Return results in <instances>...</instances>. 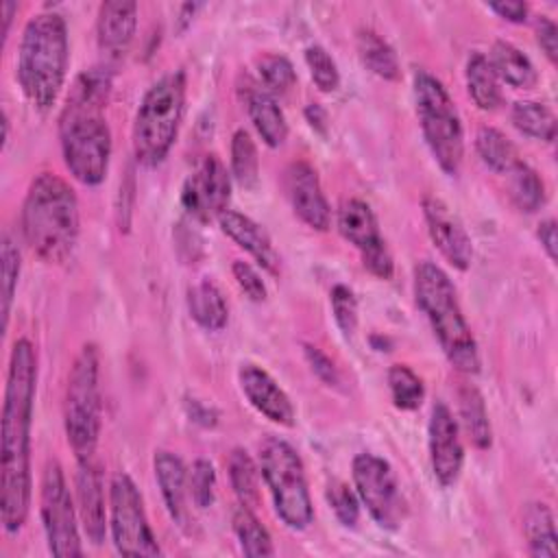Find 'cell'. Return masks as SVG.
Segmentation results:
<instances>
[{"mask_svg":"<svg viewBox=\"0 0 558 558\" xmlns=\"http://www.w3.org/2000/svg\"><path fill=\"white\" fill-rule=\"evenodd\" d=\"M76 510L83 523V532L87 541L100 545L107 532V510H105V490L102 477L94 460L78 462L76 469Z\"/></svg>","mask_w":558,"mask_h":558,"instance_id":"20","label":"cell"},{"mask_svg":"<svg viewBox=\"0 0 558 558\" xmlns=\"http://www.w3.org/2000/svg\"><path fill=\"white\" fill-rule=\"evenodd\" d=\"M355 46H357V54H360L362 63L373 74H377L384 81H399V76H401L399 59L386 39H381L375 31L362 28L355 37Z\"/></svg>","mask_w":558,"mask_h":558,"instance_id":"29","label":"cell"},{"mask_svg":"<svg viewBox=\"0 0 558 558\" xmlns=\"http://www.w3.org/2000/svg\"><path fill=\"white\" fill-rule=\"evenodd\" d=\"M283 190L292 205V211L299 216L301 222L316 231L329 229V203L323 194L318 174L312 163L303 159L292 161L283 172Z\"/></svg>","mask_w":558,"mask_h":558,"instance_id":"17","label":"cell"},{"mask_svg":"<svg viewBox=\"0 0 558 558\" xmlns=\"http://www.w3.org/2000/svg\"><path fill=\"white\" fill-rule=\"evenodd\" d=\"M37 384V355L26 338L13 342L2 403V497L0 519L17 534L31 506V421Z\"/></svg>","mask_w":558,"mask_h":558,"instance_id":"1","label":"cell"},{"mask_svg":"<svg viewBox=\"0 0 558 558\" xmlns=\"http://www.w3.org/2000/svg\"><path fill=\"white\" fill-rule=\"evenodd\" d=\"M510 120L517 126V131L532 140L554 142L556 137V116L543 102L517 100L510 109Z\"/></svg>","mask_w":558,"mask_h":558,"instance_id":"31","label":"cell"},{"mask_svg":"<svg viewBox=\"0 0 558 558\" xmlns=\"http://www.w3.org/2000/svg\"><path fill=\"white\" fill-rule=\"evenodd\" d=\"M475 150L480 159L495 172H510L517 163V148L514 144L495 126H482L475 135Z\"/></svg>","mask_w":558,"mask_h":558,"instance_id":"32","label":"cell"},{"mask_svg":"<svg viewBox=\"0 0 558 558\" xmlns=\"http://www.w3.org/2000/svg\"><path fill=\"white\" fill-rule=\"evenodd\" d=\"M153 469H155V480L159 484L163 504L168 508L170 519L181 527H190V508H187V497H190V486H187V471L183 460L172 453V451H157L153 458Z\"/></svg>","mask_w":558,"mask_h":558,"instance_id":"21","label":"cell"},{"mask_svg":"<svg viewBox=\"0 0 558 558\" xmlns=\"http://www.w3.org/2000/svg\"><path fill=\"white\" fill-rule=\"evenodd\" d=\"M218 225L222 233L231 238L240 248H244L266 272H279V253L275 251L272 240L262 225L233 209L222 211L218 216Z\"/></svg>","mask_w":558,"mask_h":558,"instance_id":"22","label":"cell"},{"mask_svg":"<svg viewBox=\"0 0 558 558\" xmlns=\"http://www.w3.org/2000/svg\"><path fill=\"white\" fill-rule=\"evenodd\" d=\"M98 349L85 344L68 375L63 423L68 442L76 456V462L94 460V451L100 436V384H98Z\"/></svg>","mask_w":558,"mask_h":558,"instance_id":"9","label":"cell"},{"mask_svg":"<svg viewBox=\"0 0 558 558\" xmlns=\"http://www.w3.org/2000/svg\"><path fill=\"white\" fill-rule=\"evenodd\" d=\"M259 68V78L266 85V89L275 94H286L294 87L296 83V72L292 63L283 54H264L257 61Z\"/></svg>","mask_w":558,"mask_h":558,"instance_id":"38","label":"cell"},{"mask_svg":"<svg viewBox=\"0 0 558 558\" xmlns=\"http://www.w3.org/2000/svg\"><path fill=\"white\" fill-rule=\"evenodd\" d=\"M190 416H192L194 421H201L203 425H214V423H216V414H214L209 408L201 405L198 401H192V410H190Z\"/></svg>","mask_w":558,"mask_h":558,"instance_id":"49","label":"cell"},{"mask_svg":"<svg viewBox=\"0 0 558 558\" xmlns=\"http://www.w3.org/2000/svg\"><path fill=\"white\" fill-rule=\"evenodd\" d=\"M412 92L416 118L429 153L445 174H458L464 155V131L449 92L425 70L414 72Z\"/></svg>","mask_w":558,"mask_h":558,"instance_id":"7","label":"cell"},{"mask_svg":"<svg viewBox=\"0 0 558 558\" xmlns=\"http://www.w3.org/2000/svg\"><path fill=\"white\" fill-rule=\"evenodd\" d=\"M185 109V72L163 74L144 94L133 122V155L146 168L159 166L179 133Z\"/></svg>","mask_w":558,"mask_h":558,"instance_id":"6","label":"cell"},{"mask_svg":"<svg viewBox=\"0 0 558 558\" xmlns=\"http://www.w3.org/2000/svg\"><path fill=\"white\" fill-rule=\"evenodd\" d=\"M39 514L48 541V551L59 558L81 556V536H78V510L72 501L65 475L57 460H50L41 475L39 488Z\"/></svg>","mask_w":558,"mask_h":558,"instance_id":"11","label":"cell"},{"mask_svg":"<svg viewBox=\"0 0 558 558\" xmlns=\"http://www.w3.org/2000/svg\"><path fill=\"white\" fill-rule=\"evenodd\" d=\"M22 235L46 264H63L78 240V201L68 181L54 172L37 174L22 203Z\"/></svg>","mask_w":558,"mask_h":558,"instance_id":"3","label":"cell"},{"mask_svg":"<svg viewBox=\"0 0 558 558\" xmlns=\"http://www.w3.org/2000/svg\"><path fill=\"white\" fill-rule=\"evenodd\" d=\"M111 94V70L98 65L78 74L59 118L65 168L83 185L105 181L111 159V131L105 107Z\"/></svg>","mask_w":558,"mask_h":558,"instance_id":"2","label":"cell"},{"mask_svg":"<svg viewBox=\"0 0 558 558\" xmlns=\"http://www.w3.org/2000/svg\"><path fill=\"white\" fill-rule=\"evenodd\" d=\"M329 301H331V312H333L336 325L340 327V331L344 336H351L357 327V299H355L353 290L338 283L331 288Z\"/></svg>","mask_w":558,"mask_h":558,"instance_id":"41","label":"cell"},{"mask_svg":"<svg viewBox=\"0 0 558 558\" xmlns=\"http://www.w3.org/2000/svg\"><path fill=\"white\" fill-rule=\"evenodd\" d=\"M231 198V177L216 155H205L196 170L185 179L181 203L196 220H211L227 211Z\"/></svg>","mask_w":558,"mask_h":558,"instance_id":"14","label":"cell"},{"mask_svg":"<svg viewBox=\"0 0 558 558\" xmlns=\"http://www.w3.org/2000/svg\"><path fill=\"white\" fill-rule=\"evenodd\" d=\"M490 11H495L499 17L521 24L527 20V4L519 2V0H508V2H490L488 4Z\"/></svg>","mask_w":558,"mask_h":558,"instance_id":"46","label":"cell"},{"mask_svg":"<svg viewBox=\"0 0 558 558\" xmlns=\"http://www.w3.org/2000/svg\"><path fill=\"white\" fill-rule=\"evenodd\" d=\"M187 312L207 331H220L229 320L227 301L211 279H203L187 290Z\"/></svg>","mask_w":558,"mask_h":558,"instance_id":"24","label":"cell"},{"mask_svg":"<svg viewBox=\"0 0 558 558\" xmlns=\"http://www.w3.org/2000/svg\"><path fill=\"white\" fill-rule=\"evenodd\" d=\"M0 259H2V320L4 327L9 323V314H11V303H13V294L17 288V279H20V251L15 246V242L11 240L9 233L2 235V244H0Z\"/></svg>","mask_w":558,"mask_h":558,"instance_id":"37","label":"cell"},{"mask_svg":"<svg viewBox=\"0 0 558 558\" xmlns=\"http://www.w3.org/2000/svg\"><path fill=\"white\" fill-rule=\"evenodd\" d=\"M305 120L314 131L327 133V111L318 102H312L305 107Z\"/></svg>","mask_w":558,"mask_h":558,"instance_id":"48","label":"cell"},{"mask_svg":"<svg viewBox=\"0 0 558 558\" xmlns=\"http://www.w3.org/2000/svg\"><path fill=\"white\" fill-rule=\"evenodd\" d=\"M259 473L272 495L277 517L290 530H305L314 521L305 466L299 451L283 438L266 436L259 442Z\"/></svg>","mask_w":558,"mask_h":558,"instance_id":"8","label":"cell"},{"mask_svg":"<svg viewBox=\"0 0 558 558\" xmlns=\"http://www.w3.org/2000/svg\"><path fill=\"white\" fill-rule=\"evenodd\" d=\"M458 410H460V423L469 436V440L477 449H488L493 442L490 421L486 412L484 397L473 384L462 381L458 388Z\"/></svg>","mask_w":558,"mask_h":558,"instance_id":"27","label":"cell"},{"mask_svg":"<svg viewBox=\"0 0 558 558\" xmlns=\"http://www.w3.org/2000/svg\"><path fill=\"white\" fill-rule=\"evenodd\" d=\"M536 235H538V242L545 248L547 257L554 262L556 259V220L554 218L543 220L536 229Z\"/></svg>","mask_w":558,"mask_h":558,"instance_id":"47","label":"cell"},{"mask_svg":"<svg viewBox=\"0 0 558 558\" xmlns=\"http://www.w3.org/2000/svg\"><path fill=\"white\" fill-rule=\"evenodd\" d=\"M414 301L429 320L449 364L464 375L480 371L477 342L460 310L449 275L434 262L414 266Z\"/></svg>","mask_w":558,"mask_h":558,"instance_id":"5","label":"cell"},{"mask_svg":"<svg viewBox=\"0 0 558 558\" xmlns=\"http://www.w3.org/2000/svg\"><path fill=\"white\" fill-rule=\"evenodd\" d=\"M327 501L333 508L338 521L347 527H353L360 519V499L344 482H331L327 486Z\"/></svg>","mask_w":558,"mask_h":558,"instance_id":"42","label":"cell"},{"mask_svg":"<svg viewBox=\"0 0 558 558\" xmlns=\"http://www.w3.org/2000/svg\"><path fill=\"white\" fill-rule=\"evenodd\" d=\"M523 534L527 538V549L532 556H538V558L558 556L556 523L547 504L543 501L527 504L523 512Z\"/></svg>","mask_w":558,"mask_h":558,"instance_id":"28","label":"cell"},{"mask_svg":"<svg viewBox=\"0 0 558 558\" xmlns=\"http://www.w3.org/2000/svg\"><path fill=\"white\" fill-rule=\"evenodd\" d=\"M427 447L434 477L440 486H451L460 477L464 449L460 440V427L451 410L445 403H436L427 425Z\"/></svg>","mask_w":558,"mask_h":558,"instance_id":"15","label":"cell"},{"mask_svg":"<svg viewBox=\"0 0 558 558\" xmlns=\"http://www.w3.org/2000/svg\"><path fill=\"white\" fill-rule=\"evenodd\" d=\"M464 78H466V92L471 100L482 111H495L501 105V89L499 78L482 52H471L464 65Z\"/></svg>","mask_w":558,"mask_h":558,"instance_id":"26","label":"cell"},{"mask_svg":"<svg viewBox=\"0 0 558 558\" xmlns=\"http://www.w3.org/2000/svg\"><path fill=\"white\" fill-rule=\"evenodd\" d=\"M336 222L340 235L360 251L364 268L379 279H390L395 262L371 205L360 198H347L338 209Z\"/></svg>","mask_w":558,"mask_h":558,"instance_id":"13","label":"cell"},{"mask_svg":"<svg viewBox=\"0 0 558 558\" xmlns=\"http://www.w3.org/2000/svg\"><path fill=\"white\" fill-rule=\"evenodd\" d=\"M357 499L384 530H397L405 519V499L401 495L392 466L375 453H357L351 464Z\"/></svg>","mask_w":558,"mask_h":558,"instance_id":"12","label":"cell"},{"mask_svg":"<svg viewBox=\"0 0 558 558\" xmlns=\"http://www.w3.org/2000/svg\"><path fill=\"white\" fill-rule=\"evenodd\" d=\"M233 532L240 541V547L246 556H272L275 547H272V538L268 534V530L262 525V521L255 517L253 508L246 506H238L233 510Z\"/></svg>","mask_w":558,"mask_h":558,"instance_id":"34","label":"cell"},{"mask_svg":"<svg viewBox=\"0 0 558 558\" xmlns=\"http://www.w3.org/2000/svg\"><path fill=\"white\" fill-rule=\"evenodd\" d=\"M303 353H305V360H307L310 368L314 371V375H316L320 381H325V384H329V386L338 384V379H340L338 366L333 364V360H331L327 353H323V351H320L318 347H314V344H305V347H303Z\"/></svg>","mask_w":558,"mask_h":558,"instance_id":"44","label":"cell"},{"mask_svg":"<svg viewBox=\"0 0 558 558\" xmlns=\"http://www.w3.org/2000/svg\"><path fill=\"white\" fill-rule=\"evenodd\" d=\"M388 388L392 403L399 410H416L423 403L425 386L421 377L405 364H392L388 368Z\"/></svg>","mask_w":558,"mask_h":558,"instance_id":"36","label":"cell"},{"mask_svg":"<svg viewBox=\"0 0 558 558\" xmlns=\"http://www.w3.org/2000/svg\"><path fill=\"white\" fill-rule=\"evenodd\" d=\"M198 7H201V4H183V7H181V24H179V31H183V28L192 22V17H194V13H196Z\"/></svg>","mask_w":558,"mask_h":558,"instance_id":"51","label":"cell"},{"mask_svg":"<svg viewBox=\"0 0 558 558\" xmlns=\"http://www.w3.org/2000/svg\"><path fill=\"white\" fill-rule=\"evenodd\" d=\"M231 272H233V279H235V283L240 286V290H242L251 301H264V299H266L264 279L259 277V272H257L248 262L235 259L233 266H231Z\"/></svg>","mask_w":558,"mask_h":558,"instance_id":"43","label":"cell"},{"mask_svg":"<svg viewBox=\"0 0 558 558\" xmlns=\"http://www.w3.org/2000/svg\"><path fill=\"white\" fill-rule=\"evenodd\" d=\"M488 61H490L497 78H501L504 83H508L517 89H530L538 81V74H536L530 57L523 54L510 41H504V39L495 41L490 48Z\"/></svg>","mask_w":558,"mask_h":558,"instance_id":"25","label":"cell"},{"mask_svg":"<svg viewBox=\"0 0 558 558\" xmlns=\"http://www.w3.org/2000/svg\"><path fill=\"white\" fill-rule=\"evenodd\" d=\"M508 177H510L508 179V194L521 211L532 214V211L543 207V203H545V183H543V179L538 177V172L534 168L519 161L508 172Z\"/></svg>","mask_w":558,"mask_h":558,"instance_id":"33","label":"cell"},{"mask_svg":"<svg viewBox=\"0 0 558 558\" xmlns=\"http://www.w3.org/2000/svg\"><path fill=\"white\" fill-rule=\"evenodd\" d=\"M238 381L242 395L262 416L283 427L294 425V405L290 397L262 366L242 364L238 371Z\"/></svg>","mask_w":558,"mask_h":558,"instance_id":"18","label":"cell"},{"mask_svg":"<svg viewBox=\"0 0 558 558\" xmlns=\"http://www.w3.org/2000/svg\"><path fill=\"white\" fill-rule=\"evenodd\" d=\"M190 497L198 508H209L216 497V469L209 460L198 458L187 473Z\"/></svg>","mask_w":558,"mask_h":558,"instance_id":"40","label":"cell"},{"mask_svg":"<svg viewBox=\"0 0 558 558\" xmlns=\"http://www.w3.org/2000/svg\"><path fill=\"white\" fill-rule=\"evenodd\" d=\"M242 100L264 144L270 148L281 146L288 137V122L275 96L266 87L253 81H246V87H242Z\"/></svg>","mask_w":558,"mask_h":558,"instance_id":"23","label":"cell"},{"mask_svg":"<svg viewBox=\"0 0 558 558\" xmlns=\"http://www.w3.org/2000/svg\"><path fill=\"white\" fill-rule=\"evenodd\" d=\"M17 11V2H4L2 4V17H4V28H2V33H4V37L9 35V26H11V20H13V13Z\"/></svg>","mask_w":558,"mask_h":558,"instance_id":"50","label":"cell"},{"mask_svg":"<svg viewBox=\"0 0 558 558\" xmlns=\"http://www.w3.org/2000/svg\"><path fill=\"white\" fill-rule=\"evenodd\" d=\"M109 525L113 545L122 556H159L142 495L126 473H116L109 484Z\"/></svg>","mask_w":558,"mask_h":558,"instance_id":"10","label":"cell"},{"mask_svg":"<svg viewBox=\"0 0 558 558\" xmlns=\"http://www.w3.org/2000/svg\"><path fill=\"white\" fill-rule=\"evenodd\" d=\"M536 41H538L541 50L545 52V57H547L551 63H556V59H558V28H556V24H554L549 17H545V15H541V17L536 20Z\"/></svg>","mask_w":558,"mask_h":558,"instance_id":"45","label":"cell"},{"mask_svg":"<svg viewBox=\"0 0 558 558\" xmlns=\"http://www.w3.org/2000/svg\"><path fill=\"white\" fill-rule=\"evenodd\" d=\"M231 174L244 190H253L259 179L257 148L244 129H238L231 137Z\"/></svg>","mask_w":558,"mask_h":558,"instance_id":"35","label":"cell"},{"mask_svg":"<svg viewBox=\"0 0 558 558\" xmlns=\"http://www.w3.org/2000/svg\"><path fill=\"white\" fill-rule=\"evenodd\" d=\"M137 26V4L131 0H107L98 9L96 37L107 61L124 59Z\"/></svg>","mask_w":558,"mask_h":558,"instance_id":"19","label":"cell"},{"mask_svg":"<svg viewBox=\"0 0 558 558\" xmlns=\"http://www.w3.org/2000/svg\"><path fill=\"white\" fill-rule=\"evenodd\" d=\"M227 469H229L231 488L238 495L240 504L246 508H257L259 506V466L248 456V451L242 447H235L229 453Z\"/></svg>","mask_w":558,"mask_h":558,"instance_id":"30","label":"cell"},{"mask_svg":"<svg viewBox=\"0 0 558 558\" xmlns=\"http://www.w3.org/2000/svg\"><path fill=\"white\" fill-rule=\"evenodd\" d=\"M421 205L427 233L434 246L453 268L466 270L473 259V244L458 216L449 209V205L442 198L432 194H427Z\"/></svg>","mask_w":558,"mask_h":558,"instance_id":"16","label":"cell"},{"mask_svg":"<svg viewBox=\"0 0 558 558\" xmlns=\"http://www.w3.org/2000/svg\"><path fill=\"white\" fill-rule=\"evenodd\" d=\"M68 70V28L59 13L44 11L33 15L22 33L17 50V83L26 100L46 113L65 81Z\"/></svg>","mask_w":558,"mask_h":558,"instance_id":"4","label":"cell"},{"mask_svg":"<svg viewBox=\"0 0 558 558\" xmlns=\"http://www.w3.org/2000/svg\"><path fill=\"white\" fill-rule=\"evenodd\" d=\"M305 65L310 70L314 85L320 92H333L340 85L338 65L323 46H310L305 50Z\"/></svg>","mask_w":558,"mask_h":558,"instance_id":"39","label":"cell"}]
</instances>
